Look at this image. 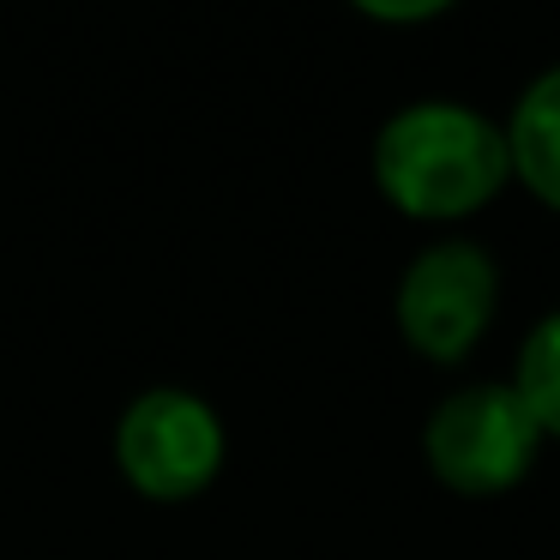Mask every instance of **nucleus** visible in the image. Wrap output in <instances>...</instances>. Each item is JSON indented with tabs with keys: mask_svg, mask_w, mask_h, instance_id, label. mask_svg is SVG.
<instances>
[{
	"mask_svg": "<svg viewBox=\"0 0 560 560\" xmlns=\"http://www.w3.org/2000/svg\"><path fill=\"white\" fill-rule=\"evenodd\" d=\"M374 175L410 218H464L512 175L506 133L464 103H410L374 139Z\"/></svg>",
	"mask_w": 560,
	"mask_h": 560,
	"instance_id": "1",
	"label": "nucleus"
},
{
	"mask_svg": "<svg viewBox=\"0 0 560 560\" xmlns=\"http://www.w3.org/2000/svg\"><path fill=\"white\" fill-rule=\"evenodd\" d=\"M536 440L542 428L518 386H464L428 422V464L458 494H500L530 470Z\"/></svg>",
	"mask_w": 560,
	"mask_h": 560,
	"instance_id": "2",
	"label": "nucleus"
},
{
	"mask_svg": "<svg viewBox=\"0 0 560 560\" xmlns=\"http://www.w3.org/2000/svg\"><path fill=\"white\" fill-rule=\"evenodd\" d=\"M115 452H121V470L139 494L187 500L218 476L223 428L211 416V404L194 398V392H145V398L127 404Z\"/></svg>",
	"mask_w": 560,
	"mask_h": 560,
	"instance_id": "3",
	"label": "nucleus"
},
{
	"mask_svg": "<svg viewBox=\"0 0 560 560\" xmlns=\"http://www.w3.org/2000/svg\"><path fill=\"white\" fill-rule=\"evenodd\" d=\"M488 314H494V266L482 247L446 242L428 247L398 283V326L434 362H458L476 338H482Z\"/></svg>",
	"mask_w": 560,
	"mask_h": 560,
	"instance_id": "4",
	"label": "nucleus"
},
{
	"mask_svg": "<svg viewBox=\"0 0 560 560\" xmlns=\"http://www.w3.org/2000/svg\"><path fill=\"white\" fill-rule=\"evenodd\" d=\"M506 151H512V170L530 182V194L560 211V67L524 91Z\"/></svg>",
	"mask_w": 560,
	"mask_h": 560,
	"instance_id": "5",
	"label": "nucleus"
},
{
	"mask_svg": "<svg viewBox=\"0 0 560 560\" xmlns=\"http://www.w3.org/2000/svg\"><path fill=\"white\" fill-rule=\"evenodd\" d=\"M512 386H518L524 410L536 416V428H542V434H560V314H548L542 326L530 331Z\"/></svg>",
	"mask_w": 560,
	"mask_h": 560,
	"instance_id": "6",
	"label": "nucleus"
},
{
	"mask_svg": "<svg viewBox=\"0 0 560 560\" xmlns=\"http://www.w3.org/2000/svg\"><path fill=\"white\" fill-rule=\"evenodd\" d=\"M355 7L374 19H392V25H410V19H428L440 7H452V0H355Z\"/></svg>",
	"mask_w": 560,
	"mask_h": 560,
	"instance_id": "7",
	"label": "nucleus"
}]
</instances>
